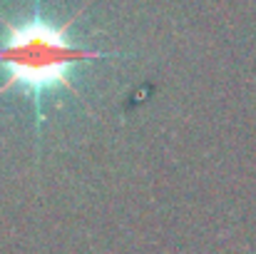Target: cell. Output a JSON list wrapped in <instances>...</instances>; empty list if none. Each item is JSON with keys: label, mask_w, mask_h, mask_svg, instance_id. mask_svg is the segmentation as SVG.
I'll return each mask as SVG.
<instances>
[{"label": "cell", "mask_w": 256, "mask_h": 254, "mask_svg": "<svg viewBox=\"0 0 256 254\" xmlns=\"http://www.w3.org/2000/svg\"><path fill=\"white\" fill-rule=\"evenodd\" d=\"M80 15L82 10H78L65 23H58L42 10V0H32V10L25 18L10 20L8 15H0V68L5 70L0 97L12 90L30 97L38 140L45 127V102L58 92L82 100L87 107L82 92L75 85V70L80 65L107 58H124L120 50H92L82 43H75L70 30Z\"/></svg>", "instance_id": "1"}]
</instances>
